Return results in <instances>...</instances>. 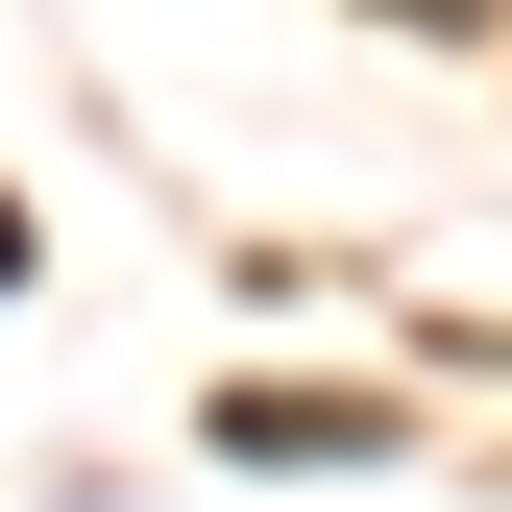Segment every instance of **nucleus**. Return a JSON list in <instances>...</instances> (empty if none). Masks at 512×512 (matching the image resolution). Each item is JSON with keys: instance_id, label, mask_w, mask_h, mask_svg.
<instances>
[{"instance_id": "f257e3e1", "label": "nucleus", "mask_w": 512, "mask_h": 512, "mask_svg": "<svg viewBox=\"0 0 512 512\" xmlns=\"http://www.w3.org/2000/svg\"><path fill=\"white\" fill-rule=\"evenodd\" d=\"M0 293H25V220H0Z\"/></svg>"}, {"instance_id": "f03ea898", "label": "nucleus", "mask_w": 512, "mask_h": 512, "mask_svg": "<svg viewBox=\"0 0 512 512\" xmlns=\"http://www.w3.org/2000/svg\"><path fill=\"white\" fill-rule=\"evenodd\" d=\"M415 25H464V0H415Z\"/></svg>"}]
</instances>
